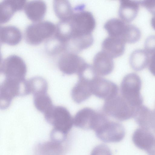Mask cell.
<instances>
[{
	"label": "cell",
	"instance_id": "cell-1",
	"mask_svg": "<svg viewBox=\"0 0 155 155\" xmlns=\"http://www.w3.org/2000/svg\"><path fill=\"white\" fill-rule=\"evenodd\" d=\"M137 108L131 106L121 95H117L105 101L103 110L109 116L123 121L134 117Z\"/></svg>",
	"mask_w": 155,
	"mask_h": 155
},
{
	"label": "cell",
	"instance_id": "cell-2",
	"mask_svg": "<svg viewBox=\"0 0 155 155\" xmlns=\"http://www.w3.org/2000/svg\"><path fill=\"white\" fill-rule=\"evenodd\" d=\"M46 121L54 127L52 131L65 136L74 124L68 110L62 106H53L44 114Z\"/></svg>",
	"mask_w": 155,
	"mask_h": 155
},
{
	"label": "cell",
	"instance_id": "cell-3",
	"mask_svg": "<svg viewBox=\"0 0 155 155\" xmlns=\"http://www.w3.org/2000/svg\"><path fill=\"white\" fill-rule=\"evenodd\" d=\"M141 81L136 74L130 73L125 75L121 82V96L132 106L137 108L142 105L143 99L140 91Z\"/></svg>",
	"mask_w": 155,
	"mask_h": 155
},
{
	"label": "cell",
	"instance_id": "cell-4",
	"mask_svg": "<svg viewBox=\"0 0 155 155\" xmlns=\"http://www.w3.org/2000/svg\"><path fill=\"white\" fill-rule=\"evenodd\" d=\"M26 80L18 81L5 78L0 85V108L5 110L10 105L15 97L28 95Z\"/></svg>",
	"mask_w": 155,
	"mask_h": 155
},
{
	"label": "cell",
	"instance_id": "cell-5",
	"mask_svg": "<svg viewBox=\"0 0 155 155\" xmlns=\"http://www.w3.org/2000/svg\"><path fill=\"white\" fill-rule=\"evenodd\" d=\"M56 26L48 21H39L29 25L25 31V38L27 43L31 45L40 44L54 34Z\"/></svg>",
	"mask_w": 155,
	"mask_h": 155
},
{
	"label": "cell",
	"instance_id": "cell-6",
	"mask_svg": "<svg viewBox=\"0 0 155 155\" xmlns=\"http://www.w3.org/2000/svg\"><path fill=\"white\" fill-rule=\"evenodd\" d=\"M84 5L76 6L70 19L73 35L92 34L96 26V21L92 13L83 10Z\"/></svg>",
	"mask_w": 155,
	"mask_h": 155
},
{
	"label": "cell",
	"instance_id": "cell-7",
	"mask_svg": "<svg viewBox=\"0 0 155 155\" xmlns=\"http://www.w3.org/2000/svg\"><path fill=\"white\" fill-rule=\"evenodd\" d=\"M0 71L5 78L23 81L25 80L27 68L25 61L21 58L12 55L1 62Z\"/></svg>",
	"mask_w": 155,
	"mask_h": 155
},
{
	"label": "cell",
	"instance_id": "cell-8",
	"mask_svg": "<svg viewBox=\"0 0 155 155\" xmlns=\"http://www.w3.org/2000/svg\"><path fill=\"white\" fill-rule=\"evenodd\" d=\"M78 76V79L71 90V96L74 102L79 104L92 94V81L97 75L91 72L86 71Z\"/></svg>",
	"mask_w": 155,
	"mask_h": 155
},
{
	"label": "cell",
	"instance_id": "cell-9",
	"mask_svg": "<svg viewBox=\"0 0 155 155\" xmlns=\"http://www.w3.org/2000/svg\"><path fill=\"white\" fill-rule=\"evenodd\" d=\"M58 63L60 71L68 75L75 74H78L87 64L83 58L77 54L67 51L62 53Z\"/></svg>",
	"mask_w": 155,
	"mask_h": 155
},
{
	"label": "cell",
	"instance_id": "cell-10",
	"mask_svg": "<svg viewBox=\"0 0 155 155\" xmlns=\"http://www.w3.org/2000/svg\"><path fill=\"white\" fill-rule=\"evenodd\" d=\"M101 140L106 142H117L122 140L125 136L123 126L119 123L108 120L95 131Z\"/></svg>",
	"mask_w": 155,
	"mask_h": 155
},
{
	"label": "cell",
	"instance_id": "cell-11",
	"mask_svg": "<svg viewBox=\"0 0 155 155\" xmlns=\"http://www.w3.org/2000/svg\"><path fill=\"white\" fill-rule=\"evenodd\" d=\"M102 115L103 113L85 107L78 111L75 115L74 124L82 129L94 130L99 124Z\"/></svg>",
	"mask_w": 155,
	"mask_h": 155
},
{
	"label": "cell",
	"instance_id": "cell-12",
	"mask_svg": "<svg viewBox=\"0 0 155 155\" xmlns=\"http://www.w3.org/2000/svg\"><path fill=\"white\" fill-rule=\"evenodd\" d=\"M91 90L92 94L105 101L118 95L119 91L115 83L98 76L92 80Z\"/></svg>",
	"mask_w": 155,
	"mask_h": 155
},
{
	"label": "cell",
	"instance_id": "cell-13",
	"mask_svg": "<svg viewBox=\"0 0 155 155\" xmlns=\"http://www.w3.org/2000/svg\"><path fill=\"white\" fill-rule=\"evenodd\" d=\"M132 141L139 149L148 155H155V135L140 127L137 129L132 137Z\"/></svg>",
	"mask_w": 155,
	"mask_h": 155
},
{
	"label": "cell",
	"instance_id": "cell-14",
	"mask_svg": "<svg viewBox=\"0 0 155 155\" xmlns=\"http://www.w3.org/2000/svg\"><path fill=\"white\" fill-rule=\"evenodd\" d=\"M134 117L140 127L155 135V115L153 111L142 105L137 109Z\"/></svg>",
	"mask_w": 155,
	"mask_h": 155
},
{
	"label": "cell",
	"instance_id": "cell-15",
	"mask_svg": "<svg viewBox=\"0 0 155 155\" xmlns=\"http://www.w3.org/2000/svg\"><path fill=\"white\" fill-rule=\"evenodd\" d=\"M113 58L102 51L94 56L93 66L99 76H104L110 74L114 68Z\"/></svg>",
	"mask_w": 155,
	"mask_h": 155
},
{
	"label": "cell",
	"instance_id": "cell-16",
	"mask_svg": "<svg viewBox=\"0 0 155 155\" xmlns=\"http://www.w3.org/2000/svg\"><path fill=\"white\" fill-rule=\"evenodd\" d=\"M25 0H4L0 3V24L8 22L16 12L23 9Z\"/></svg>",
	"mask_w": 155,
	"mask_h": 155
},
{
	"label": "cell",
	"instance_id": "cell-17",
	"mask_svg": "<svg viewBox=\"0 0 155 155\" xmlns=\"http://www.w3.org/2000/svg\"><path fill=\"white\" fill-rule=\"evenodd\" d=\"M45 2L41 0H34L27 2L24 8L28 18L34 22H39L44 18L47 11Z\"/></svg>",
	"mask_w": 155,
	"mask_h": 155
},
{
	"label": "cell",
	"instance_id": "cell-18",
	"mask_svg": "<svg viewBox=\"0 0 155 155\" xmlns=\"http://www.w3.org/2000/svg\"><path fill=\"white\" fill-rule=\"evenodd\" d=\"M93 42L92 34L74 35L67 43L66 51L77 54L90 47Z\"/></svg>",
	"mask_w": 155,
	"mask_h": 155
},
{
	"label": "cell",
	"instance_id": "cell-19",
	"mask_svg": "<svg viewBox=\"0 0 155 155\" xmlns=\"http://www.w3.org/2000/svg\"><path fill=\"white\" fill-rule=\"evenodd\" d=\"M125 44L120 38L108 36L102 43V51L113 58H117L124 53Z\"/></svg>",
	"mask_w": 155,
	"mask_h": 155
},
{
	"label": "cell",
	"instance_id": "cell-20",
	"mask_svg": "<svg viewBox=\"0 0 155 155\" xmlns=\"http://www.w3.org/2000/svg\"><path fill=\"white\" fill-rule=\"evenodd\" d=\"M129 25V24L121 19L112 18L105 23L104 28L107 31L109 36L120 38L125 43V39Z\"/></svg>",
	"mask_w": 155,
	"mask_h": 155
},
{
	"label": "cell",
	"instance_id": "cell-21",
	"mask_svg": "<svg viewBox=\"0 0 155 155\" xmlns=\"http://www.w3.org/2000/svg\"><path fill=\"white\" fill-rule=\"evenodd\" d=\"M140 4L139 1L120 0L118 12L119 17L126 23L132 21L138 14Z\"/></svg>",
	"mask_w": 155,
	"mask_h": 155
},
{
	"label": "cell",
	"instance_id": "cell-22",
	"mask_svg": "<svg viewBox=\"0 0 155 155\" xmlns=\"http://www.w3.org/2000/svg\"><path fill=\"white\" fill-rule=\"evenodd\" d=\"M22 35L20 30L14 26L1 27L0 39L2 43L15 45L21 41Z\"/></svg>",
	"mask_w": 155,
	"mask_h": 155
},
{
	"label": "cell",
	"instance_id": "cell-23",
	"mask_svg": "<svg viewBox=\"0 0 155 155\" xmlns=\"http://www.w3.org/2000/svg\"><path fill=\"white\" fill-rule=\"evenodd\" d=\"M149 54L143 49H137L132 52L129 58V63L132 68L135 71H141L149 64Z\"/></svg>",
	"mask_w": 155,
	"mask_h": 155
},
{
	"label": "cell",
	"instance_id": "cell-24",
	"mask_svg": "<svg viewBox=\"0 0 155 155\" xmlns=\"http://www.w3.org/2000/svg\"><path fill=\"white\" fill-rule=\"evenodd\" d=\"M53 7L56 16L61 21L70 20L74 12V9L68 0H54Z\"/></svg>",
	"mask_w": 155,
	"mask_h": 155
},
{
	"label": "cell",
	"instance_id": "cell-25",
	"mask_svg": "<svg viewBox=\"0 0 155 155\" xmlns=\"http://www.w3.org/2000/svg\"><path fill=\"white\" fill-rule=\"evenodd\" d=\"M53 141L39 145L36 155H64L65 149L61 142Z\"/></svg>",
	"mask_w": 155,
	"mask_h": 155
},
{
	"label": "cell",
	"instance_id": "cell-26",
	"mask_svg": "<svg viewBox=\"0 0 155 155\" xmlns=\"http://www.w3.org/2000/svg\"><path fill=\"white\" fill-rule=\"evenodd\" d=\"M33 95L35 106L40 112L44 114L54 106L47 92H40Z\"/></svg>",
	"mask_w": 155,
	"mask_h": 155
},
{
	"label": "cell",
	"instance_id": "cell-27",
	"mask_svg": "<svg viewBox=\"0 0 155 155\" xmlns=\"http://www.w3.org/2000/svg\"><path fill=\"white\" fill-rule=\"evenodd\" d=\"M145 51L149 54L155 53V35H151L146 39L144 43Z\"/></svg>",
	"mask_w": 155,
	"mask_h": 155
},
{
	"label": "cell",
	"instance_id": "cell-28",
	"mask_svg": "<svg viewBox=\"0 0 155 155\" xmlns=\"http://www.w3.org/2000/svg\"><path fill=\"white\" fill-rule=\"evenodd\" d=\"M91 155H112V154L110 149L107 146L101 144L94 148Z\"/></svg>",
	"mask_w": 155,
	"mask_h": 155
},
{
	"label": "cell",
	"instance_id": "cell-29",
	"mask_svg": "<svg viewBox=\"0 0 155 155\" xmlns=\"http://www.w3.org/2000/svg\"><path fill=\"white\" fill-rule=\"evenodd\" d=\"M141 5L145 8L153 15H155V0H145L139 1Z\"/></svg>",
	"mask_w": 155,
	"mask_h": 155
},
{
	"label": "cell",
	"instance_id": "cell-30",
	"mask_svg": "<svg viewBox=\"0 0 155 155\" xmlns=\"http://www.w3.org/2000/svg\"><path fill=\"white\" fill-rule=\"evenodd\" d=\"M148 65L150 71L155 76V53L152 54L150 58Z\"/></svg>",
	"mask_w": 155,
	"mask_h": 155
},
{
	"label": "cell",
	"instance_id": "cell-31",
	"mask_svg": "<svg viewBox=\"0 0 155 155\" xmlns=\"http://www.w3.org/2000/svg\"><path fill=\"white\" fill-rule=\"evenodd\" d=\"M151 25L153 28L155 30V15L152 18L150 21Z\"/></svg>",
	"mask_w": 155,
	"mask_h": 155
},
{
	"label": "cell",
	"instance_id": "cell-32",
	"mask_svg": "<svg viewBox=\"0 0 155 155\" xmlns=\"http://www.w3.org/2000/svg\"><path fill=\"white\" fill-rule=\"evenodd\" d=\"M153 111V112H154V114H155V110H154Z\"/></svg>",
	"mask_w": 155,
	"mask_h": 155
}]
</instances>
